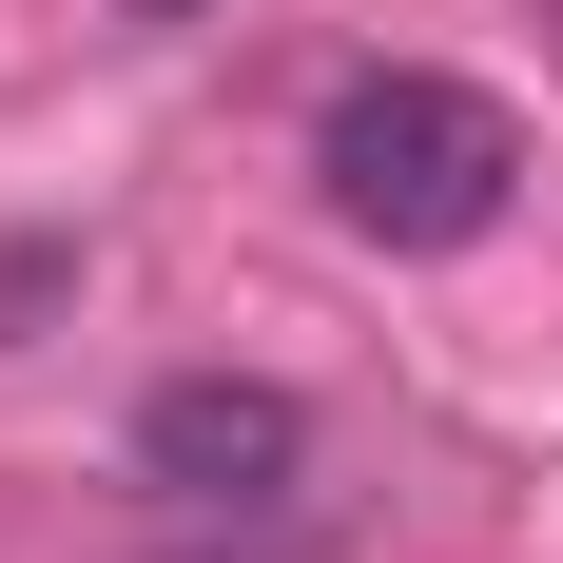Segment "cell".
Segmentation results:
<instances>
[{"label": "cell", "mask_w": 563, "mask_h": 563, "mask_svg": "<svg viewBox=\"0 0 563 563\" xmlns=\"http://www.w3.org/2000/svg\"><path fill=\"white\" fill-rule=\"evenodd\" d=\"M311 175H331V214L369 253H466V233H506L525 195V117L448 58H369L331 117H311Z\"/></svg>", "instance_id": "obj_1"}, {"label": "cell", "mask_w": 563, "mask_h": 563, "mask_svg": "<svg viewBox=\"0 0 563 563\" xmlns=\"http://www.w3.org/2000/svg\"><path fill=\"white\" fill-rule=\"evenodd\" d=\"M136 486L195 525H273L291 486H311V408L253 389V369H175L156 408H136Z\"/></svg>", "instance_id": "obj_2"}, {"label": "cell", "mask_w": 563, "mask_h": 563, "mask_svg": "<svg viewBox=\"0 0 563 563\" xmlns=\"http://www.w3.org/2000/svg\"><path fill=\"white\" fill-rule=\"evenodd\" d=\"M136 20H175V0H136Z\"/></svg>", "instance_id": "obj_3"}]
</instances>
